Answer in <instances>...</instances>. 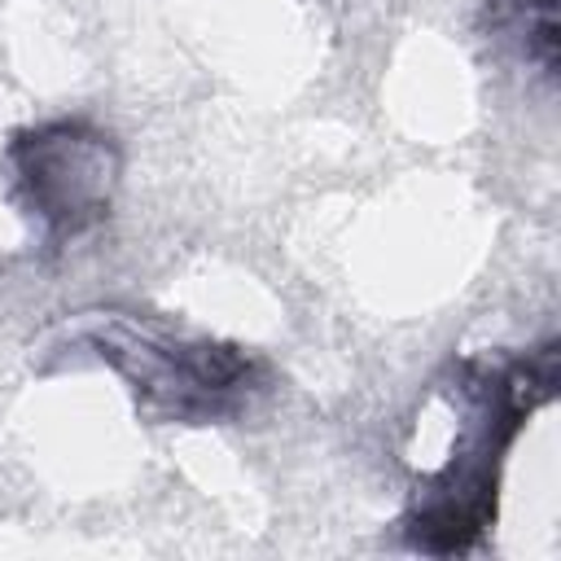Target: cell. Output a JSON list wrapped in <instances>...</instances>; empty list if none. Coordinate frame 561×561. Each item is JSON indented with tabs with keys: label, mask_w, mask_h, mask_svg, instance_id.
Masks as SVG:
<instances>
[{
	"label": "cell",
	"mask_w": 561,
	"mask_h": 561,
	"mask_svg": "<svg viewBox=\"0 0 561 561\" xmlns=\"http://www.w3.org/2000/svg\"><path fill=\"white\" fill-rule=\"evenodd\" d=\"M500 13V26L522 31L526 57L539 61L543 75L557 66V22H552V0H491Z\"/></svg>",
	"instance_id": "1"
}]
</instances>
